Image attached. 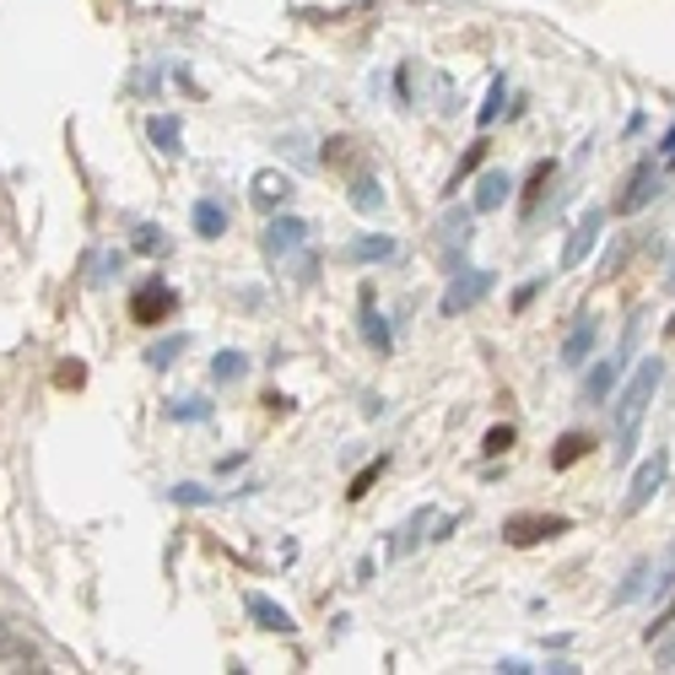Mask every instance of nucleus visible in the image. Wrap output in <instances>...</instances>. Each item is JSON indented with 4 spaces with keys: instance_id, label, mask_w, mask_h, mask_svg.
<instances>
[{
    "instance_id": "1",
    "label": "nucleus",
    "mask_w": 675,
    "mask_h": 675,
    "mask_svg": "<svg viewBox=\"0 0 675 675\" xmlns=\"http://www.w3.org/2000/svg\"><path fill=\"white\" fill-rule=\"evenodd\" d=\"M303 244H309V222H303V216H276V222L265 227V254H271V265L297 271V282H314L320 254H309Z\"/></svg>"
},
{
    "instance_id": "2",
    "label": "nucleus",
    "mask_w": 675,
    "mask_h": 675,
    "mask_svg": "<svg viewBox=\"0 0 675 675\" xmlns=\"http://www.w3.org/2000/svg\"><path fill=\"white\" fill-rule=\"evenodd\" d=\"M659 384H665V362H659V356L638 362V373L627 379L622 405H616V417H622V443H627V449L638 443V422H643V411H648V400H654V390H659Z\"/></svg>"
},
{
    "instance_id": "3",
    "label": "nucleus",
    "mask_w": 675,
    "mask_h": 675,
    "mask_svg": "<svg viewBox=\"0 0 675 675\" xmlns=\"http://www.w3.org/2000/svg\"><path fill=\"white\" fill-rule=\"evenodd\" d=\"M665 470H671V464H665V454H648V460L633 470V487H627V498H622V513H627V519H633V513H643V508L654 502V492L665 487Z\"/></svg>"
},
{
    "instance_id": "4",
    "label": "nucleus",
    "mask_w": 675,
    "mask_h": 675,
    "mask_svg": "<svg viewBox=\"0 0 675 675\" xmlns=\"http://www.w3.org/2000/svg\"><path fill=\"white\" fill-rule=\"evenodd\" d=\"M600 233H605V212H589L578 227L568 233V244H562V271H578L589 254H595V244H600Z\"/></svg>"
},
{
    "instance_id": "5",
    "label": "nucleus",
    "mask_w": 675,
    "mask_h": 675,
    "mask_svg": "<svg viewBox=\"0 0 675 675\" xmlns=\"http://www.w3.org/2000/svg\"><path fill=\"white\" fill-rule=\"evenodd\" d=\"M174 292H168V286H141V292H136V297H130V314H136V324H157V320H168V314H174Z\"/></svg>"
},
{
    "instance_id": "6",
    "label": "nucleus",
    "mask_w": 675,
    "mask_h": 675,
    "mask_svg": "<svg viewBox=\"0 0 675 675\" xmlns=\"http://www.w3.org/2000/svg\"><path fill=\"white\" fill-rule=\"evenodd\" d=\"M492 292V276L487 271H470L464 282H454L449 292H443V314H460V309H476L481 297Z\"/></svg>"
},
{
    "instance_id": "7",
    "label": "nucleus",
    "mask_w": 675,
    "mask_h": 675,
    "mask_svg": "<svg viewBox=\"0 0 675 675\" xmlns=\"http://www.w3.org/2000/svg\"><path fill=\"white\" fill-rule=\"evenodd\" d=\"M654 195H659V174H654V163H638V168H633V178H627V189H622V200H616V206H622V212H643V206H648Z\"/></svg>"
},
{
    "instance_id": "8",
    "label": "nucleus",
    "mask_w": 675,
    "mask_h": 675,
    "mask_svg": "<svg viewBox=\"0 0 675 675\" xmlns=\"http://www.w3.org/2000/svg\"><path fill=\"white\" fill-rule=\"evenodd\" d=\"M0 659H11L17 671H43V665H38V648L22 638V633L6 622V616H0Z\"/></svg>"
},
{
    "instance_id": "9",
    "label": "nucleus",
    "mask_w": 675,
    "mask_h": 675,
    "mask_svg": "<svg viewBox=\"0 0 675 675\" xmlns=\"http://www.w3.org/2000/svg\"><path fill=\"white\" fill-rule=\"evenodd\" d=\"M244 605H250V616L265 627V633H292V627H297V622H292V610H286V605H276L271 595H260V589H254V595H244Z\"/></svg>"
},
{
    "instance_id": "10",
    "label": "nucleus",
    "mask_w": 675,
    "mask_h": 675,
    "mask_svg": "<svg viewBox=\"0 0 675 675\" xmlns=\"http://www.w3.org/2000/svg\"><path fill=\"white\" fill-rule=\"evenodd\" d=\"M568 530V519H508V540L513 546H530V540H546V535H562Z\"/></svg>"
},
{
    "instance_id": "11",
    "label": "nucleus",
    "mask_w": 675,
    "mask_h": 675,
    "mask_svg": "<svg viewBox=\"0 0 675 675\" xmlns=\"http://www.w3.org/2000/svg\"><path fill=\"white\" fill-rule=\"evenodd\" d=\"M595 341H600V324H595V320H578V324H573V335L562 341V362H568V368H578L584 356L595 352Z\"/></svg>"
},
{
    "instance_id": "12",
    "label": "nucleus",
    "mask_w": 675,
    "mask_h": 675,
    "mask_svg": "<svg viewBox=\"0 0 675 675\" xmlns=\"http://www.w3.org/2000/svg\"><path fill=\"white\" fill-rule=\"evenodd\" d=\"M508 189H513V178L502 174V168L481 174V184H476V212H498L502 200H508Z\"/></svg>"
},
{
    "instance_id": "13",
    "label": "nucleus",
    "mask_w": 675,
    "mask_h": 675,
    "mask_svg": "<svg viewBox=\"0 0 675 675\" xmlns=\"http://www.w3.org/2000/svg\"><path fill=\"white\" fill-rule=\"evenodd\" d=\"M189 222H195V233H200V238H222V233H227V212H222L216 200H195Z\"/></svg>"
},
{
    "instance_id": "14",
    "label": "nucleus",
    "mask_w": 675,
    "mask_h": 675,
    "mask_svg": "<svg viewBox=\"0 0 675 675\" xmlns=\"http://www.w3.org/2000/svg\"><path fill=\"white\" fill-rule=\"evenodd\" d=\"M286 189H292V184H286V174H276V168H260V174H254V200H260V206H282Z\"/></svg>"
},
{
    "instance_id": "15",
    "label": "nucleus",
    "mask_w": 675,
    "mask_h": 675,
    "mask_svg": "<svg viewBox=\"0 0 675 675\" xmlns=\"http://www.w3.org/2000/svg\"><path fill=\"white\" fill-rule=\"evenodd\" d=\"M616 373H622V362H616V356L595 362V373L584 379V400H595V405H600L605 394H610V384H616Z\"/></svg>"
},
{
    "instance_id": "16",
    "label": "nucleus",
    "mask_w": 675,
    "mask_h": 675,
    "mask_svg": "<svg viewBox=\"0 0 675 675\" xmlns=\"http://www.w3.org/2000/svg\"><path fill=\"white\" fill-rule=\"evenodd\" d=\"M362 335L379 346V352H390L394 341H390V324H384V314L373 309V297H362Z\"/></svg>"
},
{
    "instance_id": "17",
    "label": "nucleus",
    "mask_w": 675,
    "mask_h": 675,
    "mask_svg": "<svg viewBox=\"0 0 675 675\" xmlns=\"http://www.w3.org/2000/svg\"><path fill=\"white\" fill-rule=\"evenodd\" d=\"M178 136H184V125H178L174 114H157V119H151V141L163 146L168 157H178Z\"/></svg>"
},
{
    "instance_id": "18",
    "label": "nucleus",
    "mask_w": 675,
    "mask_h": 675,
    "mask_svg": "<svg viewBox=\"0 0 675 675\" xmlns=\"http://www.w3.org/2000/svg\"><path fill=\"white\" fill-rule=\"evenodd\" d=\"M184 352H189V335H163V341L146 352V362H151V368H174V356H184Z\"/></svg>"
},
{
    "instance_id": "19",
    "label": "nucleus",
    "mask_w": 675,
    "mask_h": 675,
    "mask_svg": "<svg viewBox=\"0 0 675 675\" xmlns=\"http://www.w3.org/2000/svg\"><path fill=\"white\" fill-rule=\"evenodd\" d=\"M352 206H356V212H379V206H384V184H379V178H356V184H352Z\"/></svg>"
},
{
    "instance_id": "20",
    "label": "nucleus",
    "mask_w": 675,
    "mask_h": 675,
    "mask_svg": "<svg viewBox=\"0 0 675 675\" xmlns=\"http://www.w3.org/2000/svg\"><path fill=\"white\" fill-rule=\"evenodd\" d=\"M352 260H394V238H356Z\"/></svg>"
},
{
    "instance_id": "21",
    "label": "nucleus",
    "mask_w": 675,
    "mask_h": 675,
    "mask_svg": "<svg viewBox=\"0 0 675 675\" xmlns=\"http://www.w3.org/2000/svg\"><path fill=\"white\" fill-rule=\"evenodd\" d=\"M584 449H589V438H584V432H568V438L557 443V454H551V464H557V470H568V464L578 460Z\"/></svg>"
},
{
    "instance_id": "22",
    "label": "nucleus",
    "mask_w": 675,
    "mask_h": 675,
    "mask_svg": "<svg viewBox=\"0 0 675 675\" xmlns=\"http://www.w3.org/2000/svg\"><path fill=\"white\" fill-rule=\"evenodd\" d=\"M643 578H648V562H633V573H627V584H622V589H616V595H610V600H616V605L638 600L643 589H648V584H643Z\"/></svg>"
},
{
    "instance_id": "23",
    "label": "nucleus",
    "mask_w": 675,
    "mask_h": 675,
    "mask_svg": "<svg viewBox=\"0 0 675 675\" xmlns=\"http://www.w3.org/2000/svg\"><path fill=\"white\" fill-rule=\"evenodd\" d=\"M481 449H487V454H492V460H498V454H508V449H513V427H492V432H487V443H481Z\"/></svg>"
},
{
    "instance_id": "24",
    "label": "nucleus",
    "mask_w": 675,
    "mask_h": 675,
    "mask_svg": "<svg viewBox=\"0 0 675 675\" xmlns=\"http://www.w3.org/2000/svg\"><path fill=\"white\" fill-rule=\"evenodd\" d=\"M238 368H244V356H238V352H222V356H216L212 373L222 379V384H227V379H238Z\"/></svg>"
},
{
    "instance_id": "25",
    "label": "nucleus",
    "mask_w": 675,
    "mask_h": 675,
    "mask_svg": "<svg viewBox=\"0 0 675 675\" xmlns=\"http://www.w3.org/2000/svg\"><path fill=\"white\" fill-rule=\"evenodd\" d=\"M206 411H212L206 400H178V405H174V422H195V417H206Z\"/></svg>"
},
{
    "instance_id": "26",
    "label": "nucleus",
    "mask_w": 675,
    "mask_h": 675,
    "mask_svg": "<svg viewBox=\"0 0 675 675\" xmlns=\"http://www.w3.org/2000/svg\"><path fill=\"white\" fill-rule=\"evenodd\" d=\"M502 98H508V87H502V81H492V98H487V104H481V125H492V119H498Z\"/></svg>"
},
{
    "instance_id": "27",
    "label": "nucleus",
    "mask_w": 675,
    "mask_h": 675,
    "mask_svg": "<svg viewBox=\"0 0 675 675\" xmlns=\"http://www.w3.org/2000/svg\"><path fill=\"white\" fill-rule=\"evenodd\" d=\"M379 470H384V460H373V470H362V476L352 481V492H346V498H368V487L379 481Z\"/></svg>"
},
{
    "instance_id": "28",
    "label": "nucleus",
    "mask_w": 675,
    "mask_h": 675,
    "mask_svg": "<svg viewBox=\"0 0 675 675\" xmlns=\"http://www.w3.org/2000/svg\"><path fill=\"white\" fill-rule=\"evenodd\" d=\"M481 157H487V141H476V146H470V157H464V163H460V174H454V189H460V178L476 174V163H481Z\"/></svg>"
},
{
    "instance_id": "29",
    "label": "nucleus",
    "mask_w": 675,
    "mask_h": 675,
    "mask_svg": "<svg viewBox=\"0 0 675 675\" xmlns=\"http://www.w3.org/2000/svg\"><path fill=\"white\" fill-rule=\"evenodd\" d=\"M136 250H141V254L163 250V227H141V233H136Z\"/></svg>"
},
{
    "instance_id": "30",
    "label": "nucleus",
    "mask_w": 675,
    "mask_h": 675,
    "mask_svg": "<svg viewBox=\"0 0 675 675\" xmlns=\"http://www.w3.org/2000/svg\"><path fill=\"white\" fill-rule=\"evenodd\" d=\"M174 502H206V492L200 487H174Z\"/></svg>"
},
{
    "instance_id": "31",
    "label": "nucleus",
    "mask_w": 675,
    "mask_h": 675,
    "mask_svg": "<svg viewBox=\"0 0 675 675\" xmlns=\"http://www.w3.org/2000/svg\"><path fill=\"white\" fill-rule=\"evenodd\" d=\"M659 665H665V671L675 665V643H665V648H659Z\"/></svg>"
},
{
    "instance_id": "32",
    "label": "nucleus",
    "mask_w": 675,
    "mask_h": 675,
    "mask_svg": "<svg viewBox=\"0 0 675 675\" xmlns=\"http://www.w3.org/2000/svg\"><path fill=\"white\" fill-rule=\"evenodd\" d=\"M665 335H675V320H671V324H665Z\"/></svg>"
},
{
    "instance_id": "33",
    "label": "nucleus",
    "mask_w": 675,
    "mask_h": 675,
    "mask_svg": "<svg viewBox=\"0 0 675 675\" xmlns=\"http://www.w3.org/2000/svg\"><path fill=\"white\" fill-rule=\"evenodd\" d=\"M671 292H675V271H671Z\"/></svg>"
}]
</instances>
